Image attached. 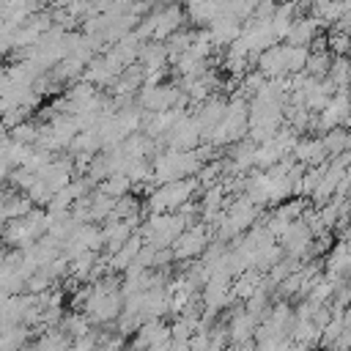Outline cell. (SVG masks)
<instances>
[{
  "mask_svg": "<svg viewBox=\"0 0 351 351\" xmlns=\"http://www.w3.org/2000/svg\"><path fill=\"white\" fill-rule=\"evenodd\" d=\"M208 247V228L206 225H186L181 236L173 241V258L176 261H195Z\"/></svg>",
  "mask_w": 351,
  "mask_h": 351,
  "instance_id": "cell-9",
  "label": "cell"
},
{
  "mask_svg": "<svg viewBox=\"0 0 351 351\" xmlns=\"http://www.w3.org/2000/svg\"><path fill=\"white\" fill-rule=\"evenodd\" d=\"M99 189L104 192V195H110V197H123V195H129V189H132V178L129 176H123V173H115V176H110V178H104L101 184H99Z\"/></svg>",
  "mask_w": 351,
  "mask_h": 351,
  "instance_id": "cell-21",
  "label": "cell"
},
{
  "mask_svg": "<svg viewBox=\"0 0 351 351\" xmlns=\"http://www.w3.org/2000/svg\"><path fill=\"white\" fill-rule=\"evenodd\" d=\"M277 241H280V247H282L285 255H291V258H307V255H310V247H313V241H315V233H313V228L307 225V219L302 217V219L291 222V225L280 233Z\"/></svg>",
  "mask_w": 351,
  "mask_h": 351,
  "instance_id": "cell-8",
  "label": "cell"
},
{
  "mask_svg": "<svg viewBox=\"0 0 351 351\" xmlns=\"http://www.w3.org/2000/svg\"><path fill=\"white\" fill-rule=\"evenodd\" d=\"M186 96L181 93L178 85L170 82H145L137 90V107L145 112H165V110H176L184 107Z\"/></svg>",
  "mask_w": 351,
  "mask_h": 351,
  "instance_id": "cell-6",
  "label": "cell"
},
{
  "mask_svg": "<svg viewBox=\"0 0 351 351\" xmlns=\"http://www.w3.org/2000/svg\"><path fill=\"white\" fill-rule=\"evenodd\" d=\"M11 88V74H8V66H0V96Z\"/></svg>",
  "mask_w": 351,
  "mask_h": 351,
  "instance_id": "cell-23",
  "label": "cell"
},
{
  "mask_svg": "<svg viewBox=\"0 0 351 351\" xmlns=\"http://www.w3.org/2000/svg\"><path fill=\"white\" fill-rule=\"evenodd\" d=\"M241 27H244V22L241 19H236V16H230V14H222L217 22H211L206 30H208V36H211V41L217 44V47H230L239 36H241Z\"/></svg>",
  "mask_w": 351,
  "mask_h": 351,
  "instance_id": "cell-13",
  "label": "cell"
},
{
  "mask_svg": "<svg viewBox=\"0 0 351 351\" xmlns=\"http://www.w3.org/2000/svg\"><path fill=\"white\" fill-rule=\"evenodd\" d=\"M170 340V329L159 321V318H151V321H145L140 329H137V348H154V346H162V343H167Z\"/></svg>",
  "mask_w": 351,
  "mask_h": 351,
  "instance_id": "cell-17",
  "label": "cell"
},
{
  "mask_svg": "<svg viewBox=\"0 0 351 351\" xmlns=\"http://www.w3.org/2000/svg\"><path fill=\"white\" fill-rule=\"evenodd\" d=\"M343 0H310V16L318 25H335L343 16Z\"/></svg>",
  "mask_w": 351,
  "mask_h": 351,
  "instance_id": "cell-19",
  "label": "cell"
},
{
  "mask_svg": "<svg viewBox=\"0 0 351 351\" xmlns=\"http://www.w3.org/2000/svg\"><path fill=\"white\" fill-rule=\"evenodd\" d=\"M258 211H261V206H255L247 195H241V197L225 203V208H222V214H219V228H217L219 239H233V236L247 233V230L255 225Z\"/></svg>",
  "mask_w": 351,
  "mask_h": 351,
  "instance_id": "cell-5",
  "label": "cell"
},
{
  "mask_svg": "<svg viewBox=\"0 0 351 351\" xmlns=\"http://www.w3.org/2000/svg\"><path fill=\"white\" fill-rule=\"evenodd\" d=\"M200 189L197 178H178V181H165L156 184L154 192L148 195V208L154 214H167V211H178L186 203H192V195Z\"/></svg>",
  "mask_w": 351,
  "mask_h": 351,
  "instance_id": "cell-3",
  "label": "cell"
},
{
  "mask_svg": "<svg viewBox=\"0 0 351 351\" xmlns=\"http://www.w3.org/2000/svg\"><path fill=\"white\" fill-rule=\"evenodd\" d=\"M200 156L197 151H173L167 148L165 154L154 156V165H151V178L156 184H165V181H178V178H192L197 176L200 170Z\"/></svg>",
  "mask_w": 351,
  "mask_h": 351,
  "instance_id": "cell-2",
  "label": "cell"
},
{
  "mask_svg": "<svg viewBox=\"0 0 351 351\" xmlns=\"http://www.w3.org/2000/svg\"><path fill=\"white\" fill-rule=\"evenodd\" d=\"M200 140H203V129L195 115H181L178 123L165 134V143L173 151H192V148H197Z\"/></svg>",
  "mask_w": 351,
  "mask_h": 351,
  "instance_id": "cell-10",
  "label": "cell"
},
{
  "mask_svg": "<svg viewBox=\"0 0 351 351\" xmlns=\"http://www.w3.org/2000/svg\"><path fill=\"white\" fill-rule=\"evenodd\" d=\"M225 112H228V99H225V96H217V93H214V96H208V99L200 101L195 118H197V123H200L206 140H208V134L217 129V123L225 118Z\"/></svg>",
  "mask_w": 351,
  "mask_h": 351,
  "instance_id": "cell-11",
  "label": "cell"
},
{
  "mask_svg": "<svg viewBox=\"0 0 351 351\" xmlns=\"http://www.w3.org/2000/svg\"><path fill=\"white\" fill-rule=\"evenodd\" d=\"M318 41V22L313 16H296L285 33V44L293 47H310Z\"/></svg>",
  "mask_w": 351,
  "mask_h": 351,
  "instance_id": "cell-14",
  "label": "cell"
},
{
  "mask_svg": "<svg viewBox=\"0 0 351 351\" xmlns=\"http://www.w3.org/2000/svg\"><path fill=\"white\" fill-rule=\"evenodd\" d=\"M225 14V3L222 0H195L192 5H186V16L195 25L208 27L211 22H217Z\"/></svg>",
  "mask_w": 351,
  "mask_h": 351,
  "instance_id": "cell-15",
  "label": "cell"
},
{
  "mask_svg": "<svg viewBox=\"0 0 351 351\" xmlns=\"http://www.w3.org/2000/svg\"><path fill=\"white\" fill-rule=\"evenodd\" d=\"M324 44H326V49H329L332 55H348V52H351V36L343 33V30H332Z\"/></svg>",
  "mask_w": 351,
  "mask_h": 351,
  "instance_id": "cell-22",
  "label": "cell"
},
{
  "mask_svg": "<svg viewBox=\"0 0 351 351\" xmlns=\"http://www.w3.org/2000/svg\"><path fill=\"white\" fill-rule=\"evenodd\" d=\"M186 11L173 0V3H156L148 5V11L143 14L140 25L134 27L145 41H167L176 30H181Z\"/></svg>",
  "mask_w": 351,
  "mask_h": 351,
  "instance_id": "cell-1",
  "label": "cell"
},
{
  "mask_svg": "<svg viewBox=\"0 0 351 351\" xmlns=\"http://www.w3.org/2000/svg\"><path fill=\"white\" fill-rule=\"evenodd\" d=\"M140 250H143V236L137 233V236H132V239H126L115 252H110L107 255V261H110V269H115V271H126L134 261H137V255H140Z\"/></svg>",
  "mask_w": 351,
  "mask_h": 351,
  "instance_id": "cell-16",
  "label": "cell"
},
{
  "mask_svg": "<svg viewBox=\"0 0 351 351\" xmlns=\"http://www.w3.org/2000/svg\"><path fill=\"white\" fill-rule=\"evenodd\" d=\"M123 69H126V66L121 63V58L107 47V49H101V52L85 66L82 80L90 82V85H96V88H112V82L118 80V74H121Z\"/></svg>",
  "mask_w": 351,
  "mask_h": 351,
  "instance_id": "cell-7",
  "label": "cell"
},
{
  "mask_svg": "<svg viewBox=\"0 0 351 351\" xmlns=\"http://www.w3.org/2000/svg\"><path fill=\"white\" fill-rule=\"evenodd\" d=\"M326 80L337 88V90H346L351 85V60L348 55H335L332 63H329V71H326Z\"/></svg>",
  "mask_w": 351,
  "mask_h": 351,
  "instance_id": "cell-20",
  "label": "cell"
},
{
  "mask_svg": "<svg viewBox=\"0 0 351 351\" xmlns=\"http://www.w3.org/2000/svg\"><path fill=\"white\" fill-rule=\"evenodd\" d=\"M189 225V219L181 211H167V214H154L151 219L143 222L140 236L145 244L156 247V250H170L173 241L181 236V230Z\"/></svg>",
  "mask_w": 351,
  "mask_h": 351,
  "instance_id": "cell-4",
  "label": "cell"
},
{
  "mask_svg": "<svg viewBox=\"0 0 351 351\" xmlns=\"http://www.w3.org/2000/svg\"><path fill=\"white\" fill-rule=\"evenodd\" d=\"M321 140H324V148H326L329 159H335L340 154H348L351 151V126H335V129L324 132Z\"/></svg>",
  "mask_w": 351,
  "mask_h": 351,
  "instance_id": "cell-18",
  "label": "cell"
},
{
  "mask_svg": "<svg viewBox=\"0 0 351 351\" xmlns=\"http://www.w3.org/2000/svg\"><path fill=\"white\" fill-rule=\"evenodd\" d=\"M291 154H293V159H296L302 167H318V165H324V162L329 159V154H326L321 137H299Z\"/></svg>",
  "mask_w": 351,
  "mask_h": 351,
  "instance_id": "cell-12",
  "label": "cell"
}]
</instances>
